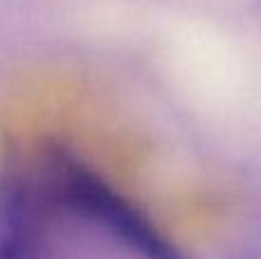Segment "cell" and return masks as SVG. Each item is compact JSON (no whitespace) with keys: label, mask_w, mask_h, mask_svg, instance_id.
Wrapping results in <instances>:
<instances>
[{"label":"cell","mask_w":261,"mask_h":259,"mask_svg":"<svg viewBox=\"0 0 261 259\" xmlns=\"http://www.w3.org/2000/svg\"><path fill=\"white\" fill-rule=\"evenodd\" d=\"M53 195V193H50ZM46 206L44 191L23 184L0 204V259H176L165 246L119 214H83V191L64 214L62 186Z\"/></svg>","instance_id":"cell-1"}]
</instances>
